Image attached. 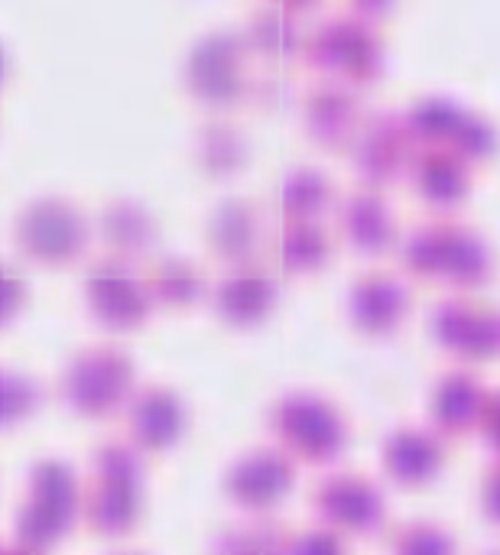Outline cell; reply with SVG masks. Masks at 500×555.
Segmentation results:
<instances>
[{"label": "cell", "mask_w": 500, "mask_h": 555, "mask_svg": "<svg viewBox=\"0 0 500 555\" xmlns=\"http://www.w3.org/2000/svg\"><path fill=\"white\" fill-rule=\"evenodd\" d=\"M140 517V481L88 478L81 488V520L101 537H124Z\"/></svg>", "instance_id": "22"}, {"label": "cell", "mask_w": 500, "mask_h": 555, "mask_svg": "<svg viewBox=\"0 0 500 555\" xmlns=\"http://www.w3.org/2000/svg\"><path fill=\"white\" fill-rule=\"evenodd\" d=\"M495 273V257L478 228L443 215L439 234V280L456 289L482 286Z\"/></svg>", "instance_id": "20"}, {"label": "cell", "mask_w": 500, "mask_h": 555, "mask_svg": "<svg viewBox=\"0 0 500 555\" xmlns=\"http://www.w3.org/2000/svg\"><path fill=\"white\" fill-rule=\"evenodd\" d=\"M462 104L452 98V94H443V91H430L423 98H416L403 117H407V127L413 133V140L420 146H439V143H449L459 117H462Z\"/></svg>", "instance_id": "30"}, {"label": "cell", "mask_w": 500, "mask_h": 555, "mask_svg": "<svg viewBox=\"0 0 500 555\" xmlns=\"http://www.w3.org/2000/svg\"><path fill=\"white\" fill-rule=\"evenodd\" d=\"M290 530L270 514H244L221 524L205 555H286Z\"/></svg>", "instance_id": "25"}, {"label": "cell", "mask_w": 500, "mask_h": 555, "mask_svg": "<svg viewBox=\"0 0 500 555\" xmlns=\"http://www.w3.org/2000/svg\"><path fill=\"white\" fill-rule=\"evenodd\" d=\"M189 150L198 169H205L208 176H234L238 169H244L251 156L247 133L225 117H208L195 124Z\"/></svg>", "instance_id": "23"}, {"label": "cell", "mask_w": 500, "mask_h": 555, "mask_svg": "<svg viewBox=\"0 0 500 555\" xmlns=\"http://www.w3.org/2000/svg\"><path fill=\"white\" fill-rule=\"evenodd\" d=\"M407 179L423 202L436 208H449L465 198L472 185V166L446 143L416 146L407 163Z\"/></svg>", "instance_id": "19"}, {"label": "cell", "mask_w": 500, "mask_h": 555, "mask_svg": "<svg viewBox=\"0 0 500 555\" xmlns=\"http://www.w3.org/2000/svg\"><path fill=\"white\" fill-rule=\"evenodd\" d=\"M335 198L329 172H322L312 163L290 166L277 185H273V205L283 215V221H316L322 208H329Z\"/></svg>", "instance_id": "24"}, {"label": "cell", "mask_w": 500, "mask_h": 555, "mask_svg": "<svg viewBox=\"0 0 500 555\" xmlns=\"http://www.w3.org/2000/svg\"><path fill=\"white\" fill-rule=\"evenodd\" d=\"M81 299L91 319L114 332L140 325L156 306L143 273L133 267V260L117 254H101L85 267Z\"/></svg>", "instance_id": "6"}, {"label": "cell", "mask_w": 500, "mask_h": 555, "mask_svg": "<svg viewBox=\"0 0 500 555\" xmlns=\"http://www.w3.org/2000/svg\"><path fill=\"white\" fill-rule=\"evenodd\" d=\"M264 426L273 446L290 452L296 462H312V465L335 462L348 442L345 410L332 397L312 387L280 390L264 410Z\"/></svg>", "instance_id": "2"}, {"label": "cell", "mask_w": 500, "mask_h": 555, "mask_svg": "<svg viewBox=\"0 0 500 555\" xmlns=\"http://www.w3.org/2000/svg\"><path fill=\"white\" fill-rule=\"evenodd\" d=\"M3 555H46V553H39V550H33V546H23V543H7L3 546Z\"/></svg>", "instance_id": "39"}, {"label": "cell", "mask_w": 500, "mask_h": 555, "mask_svg": "<svg viewBox=\"0 0 500 555\" xmlns=\"http://www.w3.org/2000/svg\"><path fill=\"white\" fill-rule=\"evenodd\" d=\"M189 423L185 400L169 384H140L124 403L127 439L140 452L169 449Z\"/></svg>", "instance_id": "13"}, {"label": "cell", "mask_w": 500, "mask_h": 555, "mask_svg": "<svg viewBox=\"0 0 500 555\" xmlns=\"http://www.w3.org/2000/svg\"><path fill=\"white\" fill-rule=\"evenodd\" d=\"M485 442L491 452H498L500 459V387L488 393V403H485V413H482V423H478Z\"/></svg>", "instance_id": "37"}, {"label": "cell", "mask_w": 500, "mask_h": 555, "mask_svg": "<svg viewBox=\"0 0 500 555\" xmlns=\"http://www.w3.org/2000/svg\"><path fill=\"white\" fill-rule=\"evenodd\" d=\"M23 286H26V283L13 273V267H7V273H3V315H7V319L16 312V293H20Z\"/></svg>", "instance_id": "38"}, {"label": "cell", "mask_w": 500, "mask_h": 555, "mask_svg": "<svg viewBox=\"0 0 500 555\" xmlns=\"http://www.w3.org/2000/svg\"><path fill=\"white\" fill-rule=\"evenodd\" d=\"M293 485L296 459L273 442L247 446L221 468L225 498L247 514H267L290 494Z\"/></svg>", "instance_id": "8"}, {"label": "cell", "mask_w": 500, "mask_h": 555, "mask_svg": "<svg viewBox=\"0 0 500 555\" xmlns=\"http://www.w3.org/2000/svg\"><path fill=\"white\" fill-rule=\"evenodd\" d=\"M88 468L94 478H114V481H140L143 475V452L120 436H107L94 442L88 452Z\"/></svg>", "instance_id": "32"}, {"label": "cell", "mask_w": 500, "mask_h": 555, "mask_svg": "<svg viewBox=\"0 0 500 555\" xmlns=\"http://www.w3.org/2000/svg\"><path fill=\"white\" fill-rule=\"evenodd\" d=\"M251 49L264 55H286L296 46H303L299 36V7L293 3H277V7H260L251 13L244 26Z\"/></svg>", "instance_id": "29"}, {"label": "cell", "mask_w": 500, "mask_h": 555, "mask_svg": "<svg viewBox=\"0 0 500 555\" xmlns=\"http://www.w3.org/2000/svg\"><path fill=\"white\" fill-rule=\"evenodd\" d=\"M267 250L277 257V263L283 270L312 273L329 260L332 241L319 221H280V228L270 231Z\"/></svg>", "instance_id": "26"}, {"label": "cell", "mask_w": 500, "mask_h": 555, "mask_svg": "<svg viewBox=\"0 0 500 555\" xmlns=\"http://www.w3.org/2000/svg\"><path fill=\"white\" fill-rule=\"evenodd\" d=\"M335 224L338 234L361 254H384L390 244H400L390 202L374 185L348 189L335 205Z\"/></svg>", "instance_id": "17"}, {"label": "cell", "mask_w": 500, "mask_h": 555, "mask_svg": "<svg viewBox=\"0 0 500 555\" xmlns=\"http://www.w3.org/2000/svg\"><path fill=\"white\" fill-rule=\"evenodd\" d=\"M130 393L133 358L114 341L78 348L65 358L55 377V397L81 416H104L111 410H124Z\"/></svg>", "instance_id": "3"}, {"label": "cell", "mask_w": 500, "mask_h": 555, "mask_svg": "<svg viewBox=\"0 0 500 555\" xmlns=\"http://www.w3.org/2000/svg\"><path fill=\"white\" fill-rule=\"evenodd\" d=\"M309 507L319 524L351 533V537H374L387 527V498L384 488L361 472L332 468L325 472L309 494Z\"/></svg>", "instance_id": "7"}, {"label": "cell", "mask_w": 500, "mask_h": 555, "mask_svg": "<svg viewBox=\"0 0 500 555\" xmlns=\"http://www.w3.org/2000/svg\"><path fill=\"white\" fill-rule=\"evenodd\" d=\"M107 555H143V553H137V550H114V553H107Z\"/></svg>", "instance_id": "40"}, {"label": "cell", "mask_w": 500, "mask_h": 555, "mask_svg": "<svg viewBox=\"0 0 500 555\" xmlns=\"http://www.w3.org/2000/svg\"><path fill=\"white\" fill-rule=\"evenodd\" d=\"M387 555H459L452 530L443 524L420 517V520H403L390 527L387 533Z\"/></svg>", "instance_id": "31"}, {"label": "cell", "mask_w": 500, "mask_h": 555, "mask_svg": "<svg viewBox=\"0 0 500 555\" xmlns=\"http://www.w3.org/2000/svg\"><path fill=\"white\" fill-rule=\"evenodd\" d=\"M488 387L478 377V371H472L469 364H456L446 367L433 387H430V426L443 436V439H456L465 436L469 429H475L482 423L485 403H488Z\"/></svg>", "instance_id": "15"}, {"label": "cell", "mask_w": 500, "mask_h": 555, "mask_svg": "<svg viewBox=\"0 0 500 555\" xmlns=\"http://www.w3.org/2000/svg\"><path fill=\"white\" fill-rule=\"evenodd\" d=\"M413 133L407 127L403 111L390 107H374L364 111L361 127L351 140V166L361 179V185H387L400 172H407V163L413 156Z\"/></svg>", "instance_id": "9"}, {"label": "cell", "mask_w": 500, "mask_h": 555, "mask_svg": "<svg viewBox=\"0 0 500 555\" xmlns=\"http://www.w3.org/2000/svg\"><path fill=\"white\" fill-rule=\"evenodd\" d=\"M478 555H500V546H488V550H482Z\"/></svg>", "instance_id": "41"}, {"label": "cell", "mask_w": 500, "mask_h": 555, "mask_svg": "<svg viewBox=\"0 0 500 555\" xmlns=\"http://www.w3.org/2000/svg\"><path fill=\"white\" fill-rule=\"evenodd\" d=\"M299 117H303V130L319 146L338 150V146H351L364 111H361L351 85L319 78L306 88L303 104H299Z\"/></svg>", "instance_id": "14"}, {"label": "cell", "mask_w": 500, "mask_h": 555, "mask_svg": "<svg viewBox=\"0 0 500 555\" xmlns=\"http://www.w3.org/2000/svg\"><path fill=\"white\" fill-rule=\"evenodd\" d=\"M446 146H452L469 166L485 163L498 150V124L488 114H482L475 107H465Z\"/></svg>", "instance_id": "33"}, {"label": "cell", "mask_w": 500, "mask_h": 555, "mask_svg": "<svg viewBox=\"0 0 500 555\" xmlns=\"http://www.w3.org/2000/svg\"><path fill=\"white\" fill-rule=\"evenodd\" d=\"M91 237L88 215L78 202L59 192H39L26 198L13 215V244L23 257L39 263L75 260Z\"/></svg>", "instance_id": "5"}, {"label": "cell", "mask_w": 500, "mask_h": 555, "mask_svg": "<svg viewBox=\"0 0 500 555\" xmlns=\"http://www.w3.org/2000/svg\"><path fill=\"white\" fill-rule=\"evenodd\" d=\"M381 13H387L384 3H355L342 13L319 20L303 36V62L332 81H374L384 65V39L377 33Z\"/></svg>", "instance_id": "1"}, {"label": "cell", "mask_w": 500, "mask_h": 555, "mask_svg": "<svg viewBox=\"0 0 500 555\" xmlns=\"http://www.w3.org/2000/svg\"><path fill=\"white\" fill-rule=\"evenodd\" d=\"M478 504H482V514L500 524V459L491 462L482 475V485H478Z\"/></svg>", "instance_id": "36"}, {"label": "cell", "mask_w": 500, "mask_h": 555, "mask_svg": "<svg viewBox=\"0 0 500 555\" xmlns=\"http://www.w3.org/2000/svg\"><path fill=\"white\" fill-rule=\"evenodd\" d=\"M205 244L228 267L260 263V254L270 244L264 208L247 195L218 198L205 215Z\"/></svg>", "instance_id": "11"}, {"label": "cell", "mask_w": 500, "mask_h": 555, "mask_svg": "<svg viewBox=\"0 0 500 555\" xmlns=\"http://www.w3.org/2000/svg\"><path fill=\"white\" fill-rule=\"evenodd\" d=\"M446 462V442L433 426L400 423L381 439L384 475L397 485H426Z\"/></svg>", "instance_id": "18"}, {"label": "cell", "mask_w": 500, "mask_h": 555, "mask_svg": "<svg viewBox=\"0 0 500 555\" xmlns=\"http://www.w3.org/2000/svg\"><path fill=\"white\" fill-rule=\"evenodd\" d=\"M78 514H81L78 507L23 494V501L16 504V514H13V537H16V543L46 553L72 530Z\"/></svg>", "instance_id": "28"}, {"label": "cell", "mask_w": 500, "mask_h": 555, "mask_svg": "<svg viewBox=\"0 0 500 555\" xmlns=\"http://www.w3.org/2000/svg\"><path fill=\"white\" fill-rule=\"evenodd\" d=\"M94 224H98L101 241L107 244V254H117V257H127V260L146 254L156 244V234H159V224L150 215V208L140 198H130V195L107 198L98 208Z\"/></svg>", "instance_id": "21"}, {"label": "cell", "mask_w": 500, "mask_h": 555, "mask_svg": "<svg viewBox=\"0 0 500 555\" xmlns=\"http://www.w3.org/2000/svg\"><path fill=\"white\" fill-rule=\"evenodd\" d=\"M251 39L244 29L234 26H211L202 29L185 55H182V85L185 91L211 107H228L251 91L247 55Z\"/></svg>", "instance_id": "4"}, {"label": "cell", "mask_w": 500, "mask_h": 555, "mask_svg": "<svg viewBox=\"0 0 500 555\" xmlns=\"http://www.w3.org/2000/svg\"><path fill=\"white\" fill-rule=\"evenodd\" d=\"M280 286L260 263H241L228 267L211 286H208V302L215 315L228 325L247 328L267 319V312L277 306Z\"/></svg>", "instance_id": "16"}, {"label": "cell", "mask_w": 500, "mask_h": 555, "mask_svg": "<svg viewBox=\"0 0 500 555\" xmlns=\"http://www.w3.org/2000/svg\"><path fill=\"white\" fill-rule=\"evenodd\" d=\"M42 400V387L33 374H23L16 367H3L0 374V406H3V423L13 426L16 420H26Z\"/></svg>", "instance_id": "34"}, {"label": "cell", "mask_w": 500, "mask_h": 555, "mask_svg": "<svg viewBox=\"0 0 500 555\" xmlns=\"http://www.w3.org/2000/svg\"><path fill=\"white\" fill-rule=\"evenodd\" d=\"M426 325L433 341L462 361L500 354V306H482L462 293H452L433 302Z\"/></svg>", "instance_id": "10"}, {"label": "cell", "mask_w": 500, "mask_h": 555, "mask_svg": "<svg viewBox=\"0 0 500 555\" xmlns=\"http://www.w3.org/2000/svg\"><path fill=\"white\" fill-rule=\"evenodd\" d=\"M146 289L156 306H192L195 299L208 296V283L192 257L182 254H159L143 270Z\"/></svg>", "instance_id": "27"}, {"label": "cell", "mask_w": 500, "mask_h": 555, "mask_svg": "<svg viewBox=\"0 0 500 555\" xmlns=\"http://www.w3.org/2000/svg\"><path fill=\"white\" fill-rule=\"evenodd\" d=\"M286 555H348V546L338 530L325 524H312L303 530H290Z\"/></svg>", "instance_id": "35"}, {"label": "cell", "mask_w": 500, "mask_h": 555, "mask_svg": "<svg viewBox=\"0 0 500 555\" xmlns=\"http://www.w3.org/2000/svg\"><path fill=\"white\" fill-rule=\"evenodd\" d=\"M410 309V286L390 270H361L345 289V315L364 335L394 332Z\"/></svg>", "instance_id": "12"}]
</instances>
